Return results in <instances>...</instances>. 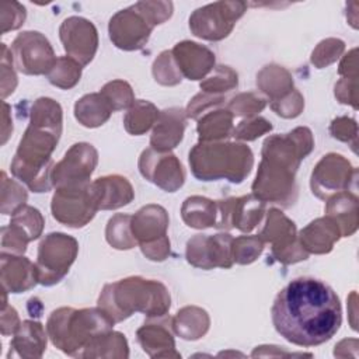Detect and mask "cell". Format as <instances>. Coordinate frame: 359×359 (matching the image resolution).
I'll use <instances>...</instances> for the list:
<instances>
[{
  "label": "cell",
  "mask_w": 359,
  "mask_h": 359,
  "mask_svg": "<svg viewBox=\"0 0 359 359\" xmlns=\"http://www.w3.org/2000/svg\"><path fill=\"white\" fill-rule=\"evenodd\" d=\"M271 313L275 330L299 346L327 342L342 323L337 293L323 280L310 276L290 280L276 294Z\"/></svg>",
  "instance_id": "6da1fadb"
},
{
  "label": "cell",
  "mask_w": 359,
  "mask_h": 359,
  "mask_svg": "<svg viewBox=\"0 0 359 359\" xmlns=\"http://www.w3.org/2000/svg\"><path fill=\"white\" fill-rule=\"evenodd\" d=\"M114 320L101 310L90 309L76 311L73 309H59L52 313L48 321V331L52 342L69 355L80 349L83 344L90 348L98 335L108 334Z\"/></svg>",
  "instance_id": "7a4b0ae2"
},
{
  "label": "cell",
  "mask_w": 359,
  "mask_h": 359,
  "mask_svg": "<svg viewBox=\"0 0 359 359\" xmlns=\"http://www.w3.org/2000/svg\"><path fill=\"white\" fill-rule=\"evenodd\" d=\"M220 157L217 158L212 144H196L189 151L194 175L202 181L224 177L231 182H241L251 170L252 153L244 144L220 143Z\"/></svg>",
  "instance_id": "3957f363"
},
{
  "label": "cell",
  "mask_w": 359,
  "mask_h": 359,
  "mask_svg": "<svg viewBox=\"0 0 359 359\" xmlns=\"http://www.w3.org/2000/svg\"><path fill=\"white\" fill-rule=\"evenodd\" d=\"M77 254V241L63 233H50L39 244L38 262L35 265L38 282L53 285L59 282Z\"/></svg>",
  "instance_id": "277c9868"
},
{
  "label": "cell",
  "mask_w": 359,
  "mask_h": 359,
  "mask_svg": "<svg viewBox=\"0 0 359 359\" xmlns=\"http://www.w3.org/2000/svg\"><path fill=\"white\" fill-rule=\"evenodd\" d=\"M244 3L220 1L198 8L189 18V27L196 36L217 41L229 35L234 21L243 15Z\"/></svg>",
  "instance_id": "5b68a950"
},
{
  "label": "cell",
  "mask_w": 359,
  "mask_h": 359,
  "mask_svg": "<svg viewBox=\"0 0 359 359\" xmlns=\"http://www.w3.org/2000/svg\"><path fill=\"white\" fill-rule=\"evenodd\" d=\"M11 50L17 69L25 74L48 73L56 63L48 39L39 32L20 34L14 39Z\"/></svg>",
  "instance_id": "8992f818"
},
{
  "label": "cell",
  "mask_w": 359,
  "mask_h": 359,
  "mask_svg": "<svg viewBox=\"0 0 359 359\" xmlns=\"http://www.w3.org/2000/svg\"><path fill=\"white\" fill-rule=\"evenodd\" d=\"M90 184L57 188L52 199L53 217L70 227H81L93 219L95 208L88 194Z\"/></svg>",
  "instance_id": "52a82bcc"
},
{
  "label": "cell",
  "mask_w": 359,
  "mask_h": 359,
  "mask_svg": "<svg viewBox=\"0 0 359 359\" xmlns=\"http://www.w3.org/2000/svg\"><path fill=\"white\" fill-rule=\"evenodd\" d=\"M262 238L271 241L273 244L272 252L273 255L285 262H297L307 258V252L297 248L296 245V227L294 223L290 222L282 212L276 209H271L268 212L266 226L261 233Z\"/></svg>",
  "instance_id": "ba28073f"
},
{
  "label": "cell",
  "mask_w": 359,
  "mask_h": 359,
  "mask_svg": "<svg viewBox=\"0 0 359 359\" xmlns=\"http://www.w3.org/2000/svg\"><path fill=\"white\" fill-rule=\"evenodd\" d=\"M233 238L230 234H216V236H201L198 234L187 244V258L195 266L199 268H213V266H231V248Z\"/></svg>",
  "instance_id": "9c48e42d"
},
{
  "label": "cell",
  "mask_w": 359,
  "mask_h": 359,
  "mask_svg": "<svg viewBox=\"0 0 359 359\" xmlns=\"http://www.w3.org/2000/svg\"><path fill=\"white\" fill-rule=\"evenodd\" d=\"M97 164V151L91 144L77 143L66 153L63 161L55 165L52 171V180L62 187H74V185H87L88 174L81 171L79 167H95Z\"/></svg>",
  "instance_id": "30bf717a"
},
{
  "label": "cell",
  "mask_w": 359,
  "mask_h": 359,
  "mask_svg": "<svg viewBox=\"0 0 359 359\" xmlns=\"http://www.w3.org/2000/svg\"><path fill=\"white\" fill-rule=\"evenodd\" d=\"M59 32H60V39L63 42V46L66 52L70 55V57L77 60L79 49H80L79 43H81L84 65L91 62L97 50L98 41H97V29L90 21L79 17L66 18L60 25Z\"/></svg>",
  "instance_id": "8fae6325"
},
{
  "label": "cell",
  "mask_w": 359,
  "mask_h": 359,
  "mask_svg": "<svg viewBox=\"0 0 359 359\" xmlns=\"http://www.w3.org/2000/svg\"><path fill=\"white\" fill-rule=\"evenodd\" d=\"M219 206L223 213L216 227H238L243 231L254 229L264 212V202L251 195L219 201Z\"/></svg>",
  "instance_id": "7c38bea8"
},
{
  "label": "cell",
  "mask_w": 359,
  "mask_h": 359,
  "mask_svg": "<svg viewBox=\"0 0 359 359\" xmlns=\"http://www.w3.org/2000/svg\"><path fill=\"white\" fill-rule=\"evenodd\" d=\"M88 194L95 209H115L133 199L130 184L119 175L98 178L90 185Z\"/></svg>",
  "instance_id": "4fadbf2b"
},
{
  "label": "cell",
  "mask_w": 359,
  "mask_h": 359,
  "mask_svg": "<svg viewBox=\"0 0 359 359\" xmlns=\"http://www.w3.org/2000/svg\"><path fill=\"white\" fill-rule=\"evenodd\" d=\"M1 261L8 264L6 265L1 262V280L4 289L13 293H20L36 283V268L27 258L11 257V259H7L6 254H1Z\"/></svg>",
  "instance_id": "5bb4252c"
},
{
  "label": "cell",
  "mask_w": 359,
  "mask_h": 359,
  "mask_svg": "<svg viewBox=\"0 0 359 359\" xmlns=\"http://www.w3.org/2000/svg\"><path fill=\"white\" fill-rule=\"evenodd\" d=\"M185 128L184 111L178 108H171L163 111L160 115V121L151 135V146L153 149L167 150L172 149L182 139Z\"/></svg>",
  "instance_id": "9a60e30c"
},
{
  "label": "cell",
  "mask_w": 359,
  "mask_h": 359,
  "mask_svg": "<svg viewBox=\"0 0 359 359\" xmlns=\"http://www.w3.org/2000/svg\"><path fill=\"white\" fill-rule=\"evenodd\" d=\"M184 43L192 59L185 55L178 46L174 48L175 59L178 65H181V70L189 80H198L210 70L215 63V55L209 49L199 46L195 42L185 41Z\"/></svg>",
  "instance_id": "2e32d148"
},
{
  "label": "cell",
  "mask_w": 359,
  "mask_h": 359,
  "mask_svg": "<svg viewBox=\"0 0 359 359\" xmlns=\"http://www.w3.org/2000/svg\"><path fill=\"white\" fill-rule=\"evenodd\" d=\"M150 31L151 25L147 24L146 17L140 11H132V7L119 11L109 21V35L115 45L123 39L126 32H135V35L144 43L150 35Z\"/></svg>",
  "instance_id": "e0dca14e"
},
{
  "label": "cell",
  "mask_w": 359,
  "mask_h": 359,
  "mask_svg": "<svg viewBox=\"0 0 359 359\" xmlns=\"http://www.w3.org/2000/svg\"><path fill=\"white\" fill-rule=\"evenodd\" d=\"M109 102L102 98L101 94H90L83 97L76 102L74 112L76 118L88 128H95L102 125L111 115Z\"/></svg>",
  "instance_id": "ac0fdd59"
},
{
  "label": "cell",
  "mask_w": 359,
  "mask_h": 359,
  "mask_svg": "<svg viewBox=\"0 0 359 359\" xmlns=\"http://www.w3.org/2000/svg\"><path fill=\"white\" fill-rule=\"evenodd\" d=\"M182 217L189 227L215 226V203L201 196L188 198L182 206Z\"/></svg>",
  "instance_id": "d6986e66"
},
{
  "label": "cell",
  "mask_w": 359,
  "mask_h": 359,
  "mask_svg": "<svg viewBox=\"0 0 359 359\" xmlns=\"http://www.w3.org/2000/svg\"><path fill=\"white\" fill-rule=\"evenodd\" d=\"M149 224H136L133 223V233H136V237L142 240L143 243H150L151 237H156L154 234L157 233L158 236H165V229H167V215L165 210L160 206H146L137 212Z\"/></svg>",
  "instance_id": "ffe728a7"
},
{
  "label": "cell",
  "mask_w": 359,
  "mask_h": 359,
  "mask_svg": "<svg viewBox=\"0 0 359 359\" xmlns=\"http://www.w3.org/2000/svg\"><path fill=\"white\" fill-rule=\"evenodd\" d=\"M157 118H158V111L154 108V105L140 100L126 114L125 126L128 132L133 135H140L146 132Z\"/></svg>",
  "instance_id": "44dd1931"
},
{
  "label": "cell",
  "mask_w": 359,
  "mask_h": 359,
  "mask_svg": "<svg viewBox=\"0 0 359 359\" xmlns=\"http://www.w3.org/2000/svg\"><path fill=\"white\" fill-rule=\"evenodd\" d=\"M231 130V115L229 111H215L206 115L198 123V133L201 140L219 139L223 136H229Z\"/></svg>",
  "instance_id": "7402d4cb"
},
{
  "label": "cell",
  "mask_w": 359,
  "mask_h": 359,
  "mask_svg": "<svg viewBox=\"0 0 359 359\" xmlns=\"http://www.w3.org/2000/svg\"><path fill=\"white\" fill-rule=\"evenodd\" d=\"M81 65H77L73 59L60 57L56 60L49 73V81L60 88H70L80 80Z\"/></svg>",
  "instance_id": "603a6c76"
},
{
  "label": "cell",
  "mask_w": 359,
  "mask_h": 359,
  "mask_svg": "<svg viewBox=\"0 0 359 359\" xmlns=\"http://www.w3.org/2000/svg\"><path fill=\"white\" fill-rule=\"evenodd\" d=\"M132 217L128 215H116L114 216L107 229V240L111 245L119 250H128L135 245V240L129 236V220Z\"/></svg>",
  "instance_id": "cb8c5ba5"
},
{
  "label": "cell",
  "mask_w": 359,
  "mask_h": 359,
  "mask_svg": "<svg viewBox=\"0 0 359 359\" xmlns=\"http://www.w3.org/2000/svg\"><path fill=\"white\" fill-rule=\"evenodd\" d=\"M137 338L144 349V352H149L151 348L157 345H167L168 348L174 349V341L171 338V335L168 334V331L157 324H147L144 327H142L137 331Z\"/></svg>",
  "instance_id": "d4e9b609"
},
{
  "label": "cell",
  "mask_w": 359,
  "mask_h": 359,
  "mask_svg": "<svg viewBox=\"0 0 359 359\" xmlns=\"http://www.w3.org/2000/svg\"><path fill=\"white\" fill-rule=\"evenodd\" d=\"M101 95L109 102L112 109H122L133 101L129 84L123 81H111L101 90Z\"/></svg>",
  "instance_id": "484cf974"
},
{
  "label": "cell",
  "mask_w": 359,
  "mask_h": 359,
  "mask_svg": "<svg viewBox=\"0 0 359 359\" xmlns=\"http://www.w3.org/2000/svg\"><path fill=\"white\" fill-rule=\"evenodd\" d=\"M248 248H245L243 237L233 240L231 254L236 262L238 264H250L262 252V241L258 237H248Z\"/></svg>",
  "instance_id": "4316f807"
},
{
  "label": "cell",
  "mask_w": 359,
  "mask_h": 359,
  "mask_svg": "<svg viewBox=\"0 0 359 359\" xmlns=\"http://www.w3.org/2000/svg\"><path fill=\"white\" fill-rule=\"evenodd\" d=\"M271 129H272V125L268 121H265L264 118H255L251 121L240 122V125L234 129L233 136L237 139L254 140L255 137L261 136L264 132Z\"/></svg>",
  "instance_id": "83f0119b"
},
{
  "label": "cell",
  "mask_w": 359,
  "mask_h": 359,
  "mask_svg": "<svg viewBox=\"0 0 359 359\" xmlns=\"http://www.w3.org/2000/svg\"><path fill=\"white\" fill-rule=\"evenodd\" d=\"M223 67H224V66H219L216 74L212 76V77H209L206 83L201 84V87H203L205 91H212V93H213V91H223L224 88H231V87L237 86V76L230 77V79H226V74H229L230 69H229V72L224 74V77L222 76V74H223Z\"/></svg>",
  "instance_id": "f1b7e54d"
}]
</instances>
